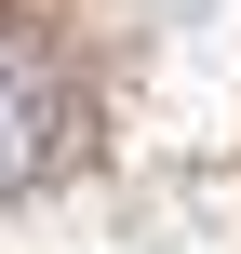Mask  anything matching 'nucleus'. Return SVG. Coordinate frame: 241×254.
<instances>
[{
  "mask_svg": "<svg viewBox=\"0 0 241 254\" xmlns=\"http://www.w3.org/2000/svg\"><path fill=\"white\" fill-rule=\"evenodd\" d=\"M54 147H67V67L27 27H0V201H27L54 174Z\"/></svg>",
  "mask_w": 241,
  "mask_h": 254,
  "instance_id": "obj_1",
  "label": "nucleus"
}]
</instances>
